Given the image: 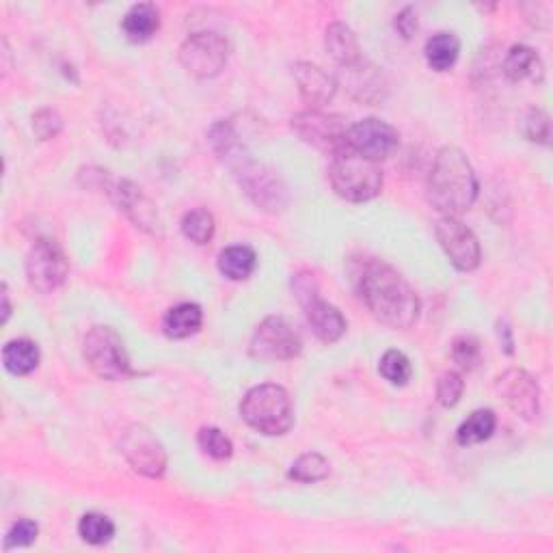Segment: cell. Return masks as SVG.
<instances>
[{
    "label": "cell",
    "mask_w": 553,
    "mask_h": 553,
    "mask_svg": "<svg viewBox=\"0 0 553 553\" xmlns=\"http://www.w3.org/2000/svg\"><path fill=\"white\" fill-rule=\"evenodd\" d=\"M292 76L299 85L301 98L312 106V109H320V106L329 104L337 93V80L322 70V67L314 63H296L292 67Z\"/></svg>",
    "instance_id": "17"
},
{
    "label": "cell",
    "mask_w": 553,
    "mask_h": 553,
    "mask_svg": "<svg viewBox=\"0 0 553 553\" xmlns=\"http://www.w3.org/2000/svg\"><path fill=\"white\" fill-rule=\"evenodd\" d=\"M119 448L121 454L126 456L130 467L145 478H160L167 471L165 445L158 441V437L150 428H145L141 424L128 426L124 433H121Z\"/></svg>",
    "instance_id": "12"
},
{
    "label": "cell",
    "mask_w": 553,
    "mask_h": 553,
    "mask_svg": "<svg viewBox=\"0 0 553 553\" xmlns=\"http://www.w3.org/2000/svg\"><path fill=\"white\" fill-rule=\"evenodd\" d=\"M296 299L303 305L309 327L320 342L335 344L346 333L348 325L340 309L335 305L322 301L316 290L312 275H296L292 281Z\"/></svg>",
    "instance_id": "7"
},
{
    "label": "cell",
    "mask_w": 553,
    "mask_h": 553,
    "mask_svg": "<svg viewBox=\"0 0 553 553\" xmlns=\"http://www.w3.org/2000/svg\"><path fill=\"white\" fill-rule=\"evenodd\" d=\"M39 536V525L31 519H18L11 523V528L5 536V549H18V547H31Z\"/></svg>",
    "instance_id": "35"
},
{
    "label": "cell",
    "mask_w": 553,
    "mask_h": 553,
    "mask_svg": "<svg viewBox=\"0 0 553 553\" xmlns=\"http://www.w3.org/2000/svg\"><path fill=\"white\" fill-rule=\"evenodd\" d=\"M502 70L512 83H523V80H532V83H541L545 76V63L541 55L530 46L517 44L508 50Z\"/></svg>",
    "instance_id": "19"
},
{
    "label": "cell",
    "mask_w": 553,
    "mask_h": 553,
    "mask_svg": "<svg viewBox=\"0 0 553 553\" xmlns=\"http://www.w3.org/2000/svg\"><path fill=\"white\" fill-rule=\"evenodd\" d=\"M379 372L387 383L396 385V387L407 385L413 376L411 361L407 355L400 353V350H387V353L381 357Z\"/></svg>",
    "instance_id": "31"
},
{
    "label": "cell",
    "mask_w": 553,
    "mask_h": 553,
    "mask_svg": "<svg viewBox=\"0 0 553 553\" xmlns=\"http://www.w3.org/2000/svg\"><path fill=\"white\" fill-rule=\"evenodd\" d=\"M197 445L206 456L214 458V461H227L234 454V443L229 439L221 428L206 426L199 430Z\"/></svg>",
    "instance_id": "30"
},
{
    "label": "cell",
    "mask_w": 553,
    "mask_h": 553,
    "mask_svg": "<svg viewBox=\"0 0 553 553\" xmlns=\"http://www.w3.org/2000/svg\"><path fill=\"white\" fill-rule=\"evenodd\" d=\"M229 61V44L219 33L204 31L186 39L180 48V63L195 78L219 76Z\"/></svg>",
    "instance_id": "10"
},
{
    "label": "cell",
    "mask_w": 553,
    "mask_h": 553,
    "mask_svg": "<svg viewBox=\"0 0 553 553\" xmlns=\"http://www.w3.org/2000/svg\"><path fill=\"white\" fill-rule=\"evenodd\" d=\"M33 130H35L39 141L57 139L61 134V130H63V117L52 109L37 111L33 115Z\"/></svg>",
    "instance_id": "36"
},
{
    "label": "cell",
    "mask_w": 553,
    "mask_h": 553,
    "mask_svg": "<svg viewBox=\"0 0 553 553\" xmlns=\"http://www.w3.org/2000/svg\"><path fill=\"white\" fill-rule=\"evenodd\" d=\"M497 335H499V344H502L504 353L512 355L515 353V342H512V329L506 320L497 322Z\"/></svg>",
    "instance_id": "38"
},
{
    "label": "cell",
    "mask_w": 553,
    "mask_h": 553,
    "mask_svg": "<svg viewBox=\"0 0 553 553\" xmlns=\"http://www.w3.org/2000/svg\"><path fill=\"white\" fill-rule=\"evenodd\" d=\"M523 132L532 143L549 145L551 139V121L543 109H530L523 119Z\"/></svg>",
    "instance_id": "34"
},
{
    "label": "cell",
    "mask_w": 553,
    "mask_h": 553,
    "mask_svg": "<svg viewBox=\"0 0 553 553\" xmlns=\"http://www.w3.org/2000/svg\"><path fill=\"white\" fill-rule=\"evenodd\" d=\"M182 234L195 242V245H208V242L214 238V232H217V223H214L212 212L206 208H195L191 212H186L182 217Z\"/></svg>",
    "instance_id": "28"
},
{
    "label": "cell",
    "mask_w": 553,
    "mask_h": 553,
    "mask_svg": "<svg viewBox=\"0 0 553 553\" xmlns=\"http://www.w3.org/2000/svg\"><path fill=\"white\" fill-rule=\"evenodd\" d=\"M346 74V89L353 93V98L361 102H381L385 98L387 83L385 76L379 70V67L368 63V61H359L350 67H342Z\"/></svg>",
    "instance_id": "18"
},
{
    "label": "cell",
    "mask_w": 553,
    "mask_h": 553,
    "mask_svg": "<svg viewBox=\"0 0 553 553\" xmlns=\"http://www.w3.org/2000/svg\"><path fill=\"white\" fill-rule=\"evenodd\" d=\"M495 391L521 420L534 422L541 415V387L525 370L510 368L499 374L495 379Z\"/></svg>",
    "instance_id": "14"
},
{
    "label": "cell",
    "mask_w": 553,
    "mask_h": 553,
    "mask_svg": "<svg viewBox=\"0 0 553 553\" xmlns=\"http://www.w3.org/2000/svg\"><path fill=\"white\" fill-rule=\"evenodd\" d=\"M497 426V417L491 409H478L471 413L467 420L458 426L456 430V441L463 448H469V445H478L482 441L491 439Z\"/></svg>",
    "instance_id": "26"
},
{
    "label": "cell",
    "mask_w": 553,
    "mask_h": 553,
    "mask_svg": "<svg viewBox=\"0 0 553 553\" xmlns=\"http://www.w3.org/2000/svg\"><path fill=\"white\" fill-rule=\"evenodd\" d=\"M396 31L402 35V39H411L417 33V13L413 7H404L396 20H394Z\"/></svg>",
    "instance_id": "37"
},
{
    "label": "cell",
    "mask_w": 553,
    "mask_h": 553,
    "mask_svg": "<svg viewBox=\"0 0 553 553\" xmlns=\"http://www.w3.org/2000/svg\"><path fill=\"white\" fill-rule=\"evenodd\" d=\"M240 417L266 437H281L294 424V404L281 385L266 383L247 391L240 402Z\"/></svg>",
    "instance_id": "3"
},
{
    "label": "cell",
    "mask_w": 553,
    "mask_h": 553,
    "mask_svg": "<svg viewBox=\"0 0 553 553\" xmlns=\"http://www.w3.org/2000/svg\"><path fill=\"white\" fill-rule=\"evenodd\" d=\"M219 271L223 277L232 281H245L253 275L255 266H258V255L251 247L238 245V247H227L219 253Z\"/></svg>",
    "instance_id": "25"
},
{
    "label": "cell",
    "mask_w": 553,
    "mask_h": 553,
    "mask_svg": "<svg viewBox=\"0 0 553 553\" xmlns=\"http://www.w3.org/2000/svg\"><path fill=\"white\" fill-rule=\"evenodd\" d=\"M121 29L132 44H145L158 33L160 29V11L152 3L132 5L124 20H121Z\"/></svg>",
    "instance_id": "20"
},
{
    "label": "cell",
    "mask_w": 553,
    "mask_h": 553,
    "mask_svg": "<svg viewBox=\"0 0 553 553\" xmlns=\"http://www.w3.org/2000/svg\"><path fill=\"white\" fill-rule=\"evenodd\" d=\"M458 55H461V39L450 31H439L433 37H428L424 46L426 63L435 72L452 70L454 63L458 61Z\"/></svg>",
    "instance_id": "23"
},
{
    "label": "cell",
    "mask_w": 553,
    "mask_h": 553,
    "mask_svg": "<svg viewBox=\"0 0 553 553\" xmlns=\"http://www.w3.org/2000/svg\"><path fill=\"white\" fill-rule=\"evenodd\" d=\"M329 182L333 191L346 201L363 204L383 191V171L372 160L348 150L335 154L329 165Z\"/></svg>",
    "instance_id": "4"
},
{
    "label": "cell",
    "mask_w": 553,
    "mask_h": 553,
    "mask_svg": "<svg viewBox=\"0 0 553 553\" xmlns=\"http://www.w3.org/2000/svg\"><path fill=\"white\" fill-rule=\"evenodd\" d=\"M435 236L443 253L454 268L463 273L476 271L482 262V249L476 234L456 217H441L435 225Z\"/></svg>",
    "instance_id": "13"
},
{
    "label": "cell",
    "mask_w": 553,
    "mask_h": 553,
    "mask_svg": "<svg viewBox=\"0 0 553 553\" xmlns=\"http://www.w3.org/2000/svg\"><path fill=\"white\" fill-rule=\"evenodd\" d=\"M359 294L370 314L389 329L407 331L420 320L422 303L394 268L372 260L359 273Z\"/></svg>",
    "instance_id": "1"
},
{
    "label": "cell",
    "mask_w": 553,
    "mask_h": 553,
    "mask_svg": "<svg viewBox=\"0 0 553 553\" xmlns=\"http://www.w3.org/2000/svg\"><path fill=\"white\" fill-rule=\"evenodd\" d=\"M83 355L87 366L104 381L121 383L137 374L132 370L124 340L111 327H93L85 337Z\"/></svg>",
    "instance_id": "5"
},
{
    "label": "cell",
    "mask_w": 553,
    "mask_h": 553,
    "mask_svg": "<svg viewBox=\"0 0 553 553\" xmlns=\"http://www.w3.org/2000/svg\"><path fill=\"white\" fill-rule=\"evenodd\" d=\"M325 48L329 52V57L340 67H350L361 61L357 35L344 22H333L327 26Z\"/></svg>",
    "instance_id": "21"
},
{
    "label": "cell",
    "mask_w": 553,
    "mask_h": 553,
    "mask_svg": "<svg viewBox=\"0 0 553 553\" xmlns=\"http://www.w3.org/2000/svg\"><path fill=\"white\" fill-rule=\"evenodd\" d=\"M400 137L396 128H391L383 119H363L348 130V147L359 156L379 163L398 150Z\"/></svg>",
    "instance_id": "15"
},
{
    "label": "cell",
    "mask_w": 553,
    "mask_h": 553,
    "mask_svg": "<svg viewBox=\"0 0 553 553\" xmlns=\"http://www.w3.org/2000/svg\"><path fill=\"white\" fill-rule=\"evenodd\" d=\"M204 325V312L197 303H180L171 307L163 318V331L171 340H186Z\"/></svg>",
    "instance_id": "22"
},
{
    "label": "cell",
    "mask_w": 553,
    "mask_h": 553,
    "mask_svg": "<svg viewBox=\"0 0 553 553\" xmlns=\"http://www.w3.org/2000/svg\"><path fill=\"white\" fill-rule=\"evenodd\" d=\"M78 534L89 545H106L115 536V523L100 512H87L78 521Z\"/></svg>",
    "instance_id": "29"
},
{
    "label": "cell",
    "mask_w": 553,
    "mask_h": 553,
    "mask_svg": "<svg viewBox=\"0 0 553 553\" xmlns=\"http://www.w3.org/2000/svg\"><path fill=\"white\" fill-rule=\"evenodd\" d=\"M450 357L461 370H474L482 359V346L476 335H458L450 346Z\"/></svg>",
    "instance_id": "32"
},
{
    "label": "cell",
    "mask_w": 553,
    "mask_h": 553,
    "mask_svg": "<svg viewBox=\"0 0 553 553\" xmlns=\"http://www.w3.org/2000/svg\"><path fill=\"white\" fill-rule=\"evenodd\" d=\"M67 275H70V262L63 249L50 238L37 240L26 255V279L31 288L39 294H52L63 286Z\"/></svg>",
    "instance_id": "9"
},
{
    "label": "cell",
    "mask_w": 553,
    "mask_h": 553,
    "mask_svg": "<svg viewBox=\"0 0 553 553\" xmlns=\"http://www.w3.org/2000/svg\"><path fill=\"white\" fill-rule=\"evenodd\" d=\"M292 130L299 134L301 141L316 147L325 154H340L348 150V130L346 119L342 115L322 113L318 109H309L296 113L290 121Z\"/></svg>",
    "instance_id": "8"
},
{
    "label": "cell",
    "mask_w": 553,
    "mask_h": 553,
    "mask_svg": "<svg viewBox=\"0 0 553 553\" xmlns=\"http://www.w3.org/2000/svg\"><path fill=\"white\" fill-rule=\"evenodd\" d=\"M301 335L283 316L266 318L251 337L249 353L258 361H290L301 355Z\"/></svg>",
    "instance_id": "11"
},
{
    "label": "cell",
    "mask_w": 553,
    "mask_h": 553,
    "mask_svg": "<svg viewBox=\"0 0 553 553\" xmlns=\"http://www.w3.org/2000/svg\"><path fill=\"white\" fill-rule=\"evenodd\" d=\"M0 299H3V325H7V320L11 316V301H9L7 283H3V288H0Z\"/></svg>",
    "instance_id": "39"
},
{
    "label": "cell",
    "mask_w": 553,
    "mask_h": 553,
    "mask_svg": "<svg viewBox=\"0 0 553 553\" xmlns=\"http://www.w3.org/2000/svg\"><path fill=\"white\" fill-rule=\"evenodd\" d=\"M463 391H465V381H463V376L454 372V370H448V372H443L439 376V381H437V402L441 404V407L445 409H452L458 404V400H461L463 396Z\"/></svg>",
    "instance_id": "33"
},
{
    "label": "cell",
    "mask_w": 553,
    "mask_h": 553,
    "mask_svg": "<svg viewBox=\"0 0 553 553\" xmlns=\"http://www.w3.org/2000/svg\"><path fill=\"white\" fill-rule=\"evenodd\" d=\"M106 193L111 195L115 206L124 210L126 217L145 232L156 234L160 229V219L154 201L147 197L141 188L130 180H117L106 186Z\"/></svg>",
    "instance_id": "16"
},
{
    "label": "cell",
    "mask_w": 553,
    "mask_h": 553,
    "mask_svg": "<svg viewBox=\"0 0 553 553\" xmlns=\"http://www.w3.org/2000/svg\"><path fill=\"white\" fill-rule=\"evenodd\" d=\"M229 171L234 173V178L238 180L242 191H245V195L260 210L277 214L288 208L290 204L288 186L283 182L279 171H275L273 167L255 163L251 156H247Z\"/></svg>",
    "instance_id": "6"
},
{
    "label": "cell",
    "mask_w": 553,
    "mask_h": 553,
    "mask_svg": "<svg viewBox=\"0 0 553 553\" xmlns=\"http://www.w3.org/2000/svg\"><path fill=\"white\" fill-rule=\"evenodd\" d=\"M39 346L29 340V337H20V340H11L3 348V366L13 376H29L39 366Z\"/></svg>",
    "instance_id": "24"
},
{
    "label": "cell",
    "mask_w": 553,
    "mask_h": 553,
    "mask_svg": "<svg viewBox=\"0 0 553 553\" xmlns=\"http://www.w3.org/2000/svg\"><path fill=\"white\" fill-rule=\"evenodd\" d=\"M329 474H331V465L327 458L318 452H307L292 463V467L288 471V478L294 482L314 484V482L329 478Z\"/></svg>",
    "instance_id": "27"
},
{
    "label": "cell",
    "mask_w": 553,
    "mask_h": 553,
    "mask_svg": "<svg viewBox=\"0 0 553 553\" xmlns=\"http://www.w3.org/2000/svg\"><path fill=\"white\" fill-rule=\"evenodd\" d=\"M428 201L441 217H461L478 199V178L458 147H443L428 175Z\"/></svg>",
    "instance_id": "2"
}]
</instances>
